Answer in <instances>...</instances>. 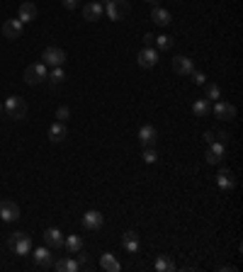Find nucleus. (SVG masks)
<instances>
[{
  "label": "nucleus",
  "instance_id": "nucleus-1",
  "mask_svg": "<svg viewBox=\"0 0 243 272\" xmlns=\"http://www.w3.org/2000/svg\"><path fill=\"white\" fill-rule=\"evenodd\" d=\"M7 246L12 248L15 255H29V253H32V238H29L24 231H15V233H10Z\"/></svg>",
  "mask_w": 243,
  "mask_h": 272
},
{
  "label": "nucleus",
  "instance_id": "nucleus-2",
  "mask_svg": "<svg viewBox=\"0 0 243 272\" xmlns=\"http://www.w3.org/2000/svg\"><path fill=\"white\" fill-rule=\"evenodd\" d=\"M2 110H5V114L12 117V119H24V117H27V102H24L22 97H17V95H10V97L5 100Z\"/></svg>",
  "mask_w": 243,
  "mask_h": 272
},
{
  "label": "nucleus",
  "instance_id": "nucleus-3",
  "mask_svg": "<svg viewBox=\"0 0 243 272\" xmlns=\"http://www.w3.org/2000/svg\"><path fill=\"white\" fill-rule=\"evenodd\" d=\"M47 75H49L47 64H29L24 68V83L27 85H39V83L47 80Z\"/></svg>",
  "mask_w": 243,
  "mask_h": 272
},
{
  "label": "nucleus",
  "instance_id": "nucleus-4",
  "mask_svg": "<svg viewBox=\"0 0 243 272\" xmlns=\"http://www.w3.org/2000/svg\"><path fill=\"white\" fill-rule=\"evenodd\" d=\"M105 12H107L110 20L120 22V20H124V17L129 15V2H126V0H107Z\"/></svg>",
  "mask_w": 243,
  "mask_h": 272
},
{
  "label": "nucleus",
  "instance_id": "nucleus-5",
  "mask_svg": "<svg viewBox=\"0 0 243 272\" xmlns=\"http://www.w3.org/2000/svg\"><path fill=\"white\" fill-rule=\"evenodd\" d=\"M42 64H47V66H51V68L63 66L66 64V51L59 49V46H47L44 54H42Z\"/></svg>",
  "mask_w": 243,
  "mask_h": 272
},
{
  "label": "nucleus",
  "instance_id": "nucleus-6",
  "mask_svg": "<svg viewBox=\"0 0 243 272\" xmlns=\"http://www.w3.org/2000/svg\"><path fill=\"white\" fill-rule=\"evenodd\" d=\"M34 265L37 268H42V270H49V268H54V255H51V248H47V246H42V248H34Z\"/></svg>",
  "mask_w": 243,
  "mask_h": 272
},
{
  "label": "nucleus",
  "instance_id": "nucleus-7",
  "mask_svg": "<svg viewBox=\"0 0 243 272\" xmlns=\"http://www.w3.org/2000/svg\"><path fill=\"white\" fill-rule=\"evenodd\" d=\"M226 156V143H219V141H212L209 148H207V163L209 165H219Z\"/></svg>",
  "mask_w": 243,
  "mask_h": 272
},
{
  "label": "nucleus",
  "instance_id": "nucleus-8",
  "mask_svg": "<svg viewBox=\"0 0 243 272\" xmlns=\"http://www.w3.org/2000/svg\"><path fill=\"white\" fill-rule=\"evenodd\" d=\"M102 226H105V216H102L100 211L93 209V211H85V214H83V228H85V231H100Z\"/></svg>",
  "mask_w": 243,
  "mask_h": 272
},
{
  "label": "nucleus",
  "instance_id": "nucleus-9",
  "mask_svg": "<svg viewBox=\"0 0 243 272\" xmlns=\"http://www.w3.org/2000/svg\"><path fill=\"white\" fill-rule=\"evenodd\" d=\"M0 219L7 221V224L17 221V219H20V206L12 202V200H2V202H0Z\"/></svg>",
  "mask_w": 243,
  "mask_h": 272
},
{
  "label": "nucleus",
  "instance_id": "nucleus-10",
  "mask_svg": "<svg viewBox=\"0 0 243 272\" xmlns=\"http://www.w3.org/2000/svg\"><path fill=\"white\" fill-rule=\"evenodd\" d=\"M102 15H105V7H102V2H97V0H90V2L83 7V20H88V22H97Z\"/></svg>",
  "mask_w": 243,
  "mask_h": 272
},
{
  "label": "nucleus",
  "instance_id": "nucleus-11",
  "mask_svg": "<svg viewBox=\"0 0 243 272\" xmlns=\"http://www.w3.org/2000/svg\"><path fill=\"white\" fill-rule=\"evenodd\" d=\"M44 246L51 248V250L63 248V233H61L59 228H47V231H44Z\"/></svg>",
  "mask_w": 243,
  "mask_h": 272
},
{
  "label": "nucleus",
  "instance_id": "nucleus-12",
  "mask_svg": "<svg viewBox=\"0 0 243 272\" xmlns=\"http://www.w3.org/2000/svg\"><path fill=\"white\" fill-rule=\"evenodd\" d=\"M22 32H24V24H22L20 20H7V22L2 24V34H5V39H20Z\"/></svg>",
  "mask_w": 243,
  "mask_h": 272
},
{
  "label": "nucleus",
  "instance_id": "nucleus-13",
  "mask_svg": "<svg viewBox=\"0 0 243 272\" xmlns=\"http://www.w3.org/2000/svg\"><path fill=\"white\" fill-rule=\"evenodd\" d=\"M214 114L221 119V122H231V119H236V107L234 105H229V102H217L214 105Z\"/></svg>",
  "mask_w": 243,
  "mask_h": 272
},
{
  "label": "nucleus",
  "instance_id": "nucleus-14",
  "mask_svg": "<svg viewBox=\"0 0 243 272\" xmlns=\"http://www.w3.org/2000/svg\"><path fill=\"white\" fill-rule=\"evenodd\" d=\"M217 185H219V190H224V192L234 190V185H236V178H234V173H231L229 168H221V170L217 173Z\"/></svg>",
  "mask_w": 243,
  "mask_h": 272
},
{
  "label": "nucleus",
  "instance_id": "nucleus-15",
  "mask_svg": "<svg viewBox=\"0 0 243 272\" xmlns=\"http://www.w3.org/2000/svg\"><path fill=\"white\" fill-rule=\"evenodd\" d=\"M136 61H139V66L141 68H153L156 64H158V51L156 49H141L139 51V56H136Z\"/></svg>",
  "mask_w": 243,
  "mask_h": 272
},
{
  "label": "nucleus",
  "instance_id": "nucleus-16",
  "mask_svg": "<svg viewBox=\"0 0 243 272\" xmlns=\"http://www.w3.org/2000/svg\"><path fill=\"white\" fill-rule=\"evenodd\" d=\"M17 20H20L22 24L34 22V20H37V5H34V2H22V5H20V12H17Z\"/></svg>",
  "mask_w": 243,
  "mask_h": 272
},
{
  "label": "nucleus",
  "instance_id": "nucleus-17",
  "mask_svg": "<svg viewBox=\"0 0 243 272\" xmlns=\"http://www.w3.org/2000/svg\"><path fill=\"white\" fill-rule=\"evenodd\" d=\"M173 70H175L178 75H190V73L194 70V64H192V59H187V56H175V59H173Z\"/></svg>",
  "mask_w": 243,
  "mask_h": 272
},
{
  "label": "nucleus",
  "instance_id": "nucleus-18",
  "mask_svg": "<svg viewBox=\"0 0 243 272\" xmlns=\"http://www.w3.org/2000/svg\"><path fill=\"white\" fill-rule=\"evenodd\" d=\"M156 138H158V132H156V127H151V124H144V127L139 129V141H141L144 146H153V143H156Z\"/></svg>",
  "mask_w": 243,
  "mask_h": 272
},
{
  "label": "nucleus",
  "instance_id": "nucleus-19",
  "mask_svg": "<svg viewBox=\"0 0 243 272\" xmlns=\"http://www.w3.org/2000/svg\"><path fill=\"white\" fill-rule=\"evenodd\" d=\"M66 136H68V127H66L63 122H54V124L49 127V138H51L54 143L66 141Z\"/></svg>",
  "mask_w": 243,
  "mask_h": 272
},
{
  "label": "nucleus",
  "instance_id": "nucleus-20",
  "mask_svg": "<svg viewBox=\"0 0 243 272\" xmlns=\"http://www.w3.org/2000/svg\"><path fill=\"white\" fill-rule=\"evenodd\" d=\"M122 246H124L126 253H139V233L126 231V233L122 236Z\"/></svg>",
  "mask_w": 243,
  "mask_h": 272
},
{
  "label": "nucleus",
  "instance_id": "nucleus-21",
  "mask_svg": "<svg viewBox=\"0 0 243 272\" xmlns=\"http://www.w3.org/2000/svg\"><path fill=\"white\" fill-rule=\"evenodd\" d=\"M151 20L158 24V27H168L170 24V12L166 10V7H153V12H151Z\"/></svg>",
  "mask_w": 243,
  "mask_h": 272
},
{
  "label": "nucleus",
  "instance_id": "nucleus-22",
  "mask_svg": "<svg viewBox=\"0 0 243 272\" xmlns=\"http://www.w3.org/2000/svg\"><path fill=\"white\" fill-rule=\"evenodd\" d=\"M100 265H102V270H107V272H120L122 270L120 260H117L112 253H102V258H100Z\"/></svg>",
  "mask_w": 243,
  "mask_h": 272
},
{
  "label": "nucleus",
  "instance_id": "nucleus-23",
  "mask_svg": "<svg viewBox=\"0 0 243 272\" xmlns=\"http://www.w3.org/2000/svg\"><path fill=\"white\" fill-rule=\"evenodd\" d=\"M153 268H156V272H173L175 270V263L168 255H158L156 263H153Z\"/></svg>",
  "mask_w": 243,
  "mask_h": 272
},
{
  "label": "nucleus",
  "instance_id": "nucleus-24",
  "mask_svg": "<svg viewBox=\"0 0 243 272\" xmlns=\"http://www.w3.org/2000/svg\"><path fill=\"white\" fill-rule=\"evenodd\" d=\"M63 248L68 253H78V250H83V238L80 236H68V238H63Z\"/></svg>",
  "mask_w": 243,
  "mask_h": 272
},
{
  "label": "nucleus",
  "instance_id": "nucleus-25",
  "mask_svg": "<svg viewBox=\"0 0 243 272\" xmlns=\"http://www.w3.org/2000/svg\"><path fill=\"white\" fill-rule=\"evenodd\" d=\"M54 268L59 272H78L80 270V268H78V260H73V258H61Z\"/></svg>",
  "mask_w": 243,
  "mask_h": 272
},
{
  "label": "nucleus",
  "instance_id": "nucleus-26",
  "mask_svg": "<svg viewBox=\"0 0 243 272\" xmlns=\"http://www.w3.org/2000/svg\"><path fill=\"white\" fill-rule=\"evenodd\" d=\"M47 80H49V85L54 88V85H61L63 80H66V70L61 66H56V68H51V73L47 75Z\"/></svg>",
  "mask_w": 243,
  "mask_h": 272
},
{
  "label": "nucleus",
  "instance_id": "nucleus-27",
  "mask_svg": "<svg viewBox=\"0 0 243 272\" xmlns=\"http://www.w3.org/2000/svg\"><path fill=\"white\" fill-rule=\"evenodd\" d=\"M192 112H194V117H207L209 114V100H194Z\"/></svg>",
  "mask_w": 243,
  "mask_h": 272
},
{
  "label": "nucleus",
  "instance_id": "nucleus-28",
  "mask_svg": "<svg viewBox=\"0 0 243 272\" xmlns=\"http://www.w3.org/2000/svg\"><path fill=\"white\" fill-rule=\"evenodd\" d=\"M153 44L158 46V51H170V49H173V39H170L168 34H161V37H156V39H153Z\"/></svg>",
  "mask_w": 243,
  "mask_h": 272
},
{
  "label": "nucleus",
  "instance_id": "nucleus-29",
  "mask_svg": "<svg viewBox=\"0 0 243 272\" xmlns=\"http://www.w3.org/2000/svg\"><path fill=\"white\" fill-rule=\"evenodd\" d=\"M204 95H207V100H219L221 97V88L217 83H204Z\"/></svg>",
  "mask_w": 243,
  "mask_h": 272
},
{
  "label": "nucleus",
  "instance_id": "nucleus-30",
  "mask_svg": "<svg viewBox=\"0 0 243 272\" xmlns=\"http://www.w3.org/2000/svg\"><path fill=\"white\" fill-rule=\"evenodd\" d=\"M144 160L146 163H156L158 160V153L153 151V146H144Z\"/></svg>",
  "mask_w": 243,
  "mask_h": 272
},
{
  "label": "nucleus",
  "instance_id": "nucleus-31",
  "mask_svg": "<svg viewBox=\"0 0 243 272\" xmlns=\"http://www.w3.org/2000/svg\"><path fill=\"white\" fill-rule=\"evenodd\" d=\"M190 78H192V83H194V85H204V83H207V75H204L202 70H192V73H190Z\"/></svg>",
  "mask_w": 243,
  "mask_h": 272
},
{
  "label": "nucleus",
  "instance_id": "nucleus-32",
  "mask_svg": "<svg viewBox=\"0 0 243 272\" xmlns=\"http://www.w3.org/2000/svg\"><path fill=\"white\" fill-rule=\"evenodd\" d=\"M68 119H71V110H68V107H59V110H56V122H63V124H66Z\"/></svg>",
  "mask_w": 243,
  "mask_h": 272
},
{
  "label": "nucleus",
  "instance_id": "nucleus-33",
  "mask_svg": "<svg viewBox=\"0 0 243 272\" xmlns=\"http://www.w3.org/2000/svg\"><path fill=\"white\" fill-rule=\"evenodd\" d=\"M88 263H90V260H88V253H80V250H78V268H88Z\"/></svg>",
  "mask_w": 243,
  "mask_h": 272
},
{
  "label": "nucleus",
  "instance_id": "nucleus-34",
  "mask_svg": "<svg viewBox=\"0 0 243 272\" xmlns=\"http://www.w3.org/2000/svg\"><path fill=\"white\" fill-rule=\"evenodd\" d=\"M153 39H156V37H153L151 32H148V34H144V49H148V46H153Z\"/></svg>",
  "mask_w": 243,
  "mask_h": 272
},
{
  "label": "nucleus",
  "instance_id": "nucleus-35",
  "mask_svg": "<svg viewBox=\"0 0 243 272\" xmlns=\"http://www.w3.org/2000/svg\"><path fill=\"white\" fill-rule=\"evenodd\" d=\"M61 2H63V7H66V10H75L80 0H61Z\"/></svg>",
  "mask_w": 243,
  "mask_h": 272
},
{
  "label": "nucleus",
  "instance_id": "nucleus-36",
  "mask_svg": "<svg viewBox=\"0 0 243 272\" xmlns=\"http://www.w3.org/2000/svg\"><path fill=\"white\" fill-rule=\"evenodd\" d=\"M214 138H219V143H226V141H229V134H226V132H217Z\"/></svg>",
  "mask_w": 243,
  "mask_h": 272
},
{
  "label": "nucleus",
  "instance_id": "nucleus-37",
  "mask_svg": "<svg viewBox=\"0 0 243 272\" xmlns=\"http://www.w3.org/2000/svg\"><path fill=\"white\" fill-rule=\"evenodd\" d=\"M204 141H207V143H212V141H217V138H214V132H204Z\"/></svg>",
  "mask_w": 243,
  "mask_h": 272
},
{
  "label": "nucleus",
  "instance_id": "nucleus-38",
  "mask_svg": "<svg viewBox=\"0 0 243 272\" xmlns=\"http://www.w3.org/2000/svg\"><path fill=\"white\" fill-rule=\"evenodd\" d=\"M146 2H158V0H146Z\"/></svg>",
  "mask_w": 243,
  "mask_h": 272
},
{
  "label": "nucleus",
  "instance_id": "nucleus-39",
  "mask_svg": "<svg viewBox=\"0 0 243 272\" xmlns=\"http://www.w3.org/2000/svg\"><path fill=\"white\" fill-rule=\"evenodd\" d=\"M100 2H107V0H100Z\"/></svg>",
  "mask_w": 243,
  "mask_h": 272
},
{
  "label": "nucleus",
  "instance_id": "nucleus-40",
  "mask_svg": "<svg viewBox=\"0 0 243 272\" xmlns=\"http://www.w3.org/2000/svg\"><path fill=\"white\" fill-rule=\"evenodd\" d=\"M0 112H2V105H0Z\"/></svg>",
  "mask_w": 243,
  "mask_h": 272
}]
</instances>
